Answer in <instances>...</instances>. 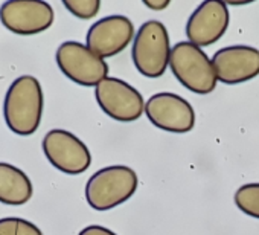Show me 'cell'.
<instances>
[{
	"mask_svg": "<svg viewBox=\"0 0 259 235\" xmlns=\"http://www.w3.org/2000/svg\"><path fill=\"white\" fill-rule=\"evenodd\" d=\"M45 98L40 81L22 75L8 87L4 101V116L8 129L19 136L34 135L41 123Z\"/></svg>",
	"mask_w": 259,
	"mask_h": 235,
	"instance_id": "1",
	"label": "cell"
},
{
	"mask_svg": "<svg viewBox=\"0 0 259 235\" xmlns=\"http://www.w3.org/2000/svg\"><path fill=\"white\" fill-rule=\"evenodd\" d=\"M138 185V174L130 167H105L89 179L85 185V200L95 211H108L135 195Z\"/></svg>",
	"mask_w": 259,
	"mask_h": 235,
	"instance_id": "2",
	"label": "cell"
},
{
	"mask_svg": "<svg viewBox=\"0 0 259 235\" xmlns=\"http://www.w3.org/2000/svg\"><path fill=\"white\" fill-rule=\"evenodd\" d=\"M169 67L174 76L191 92L207 95L217 87V75L212 60L191 42H180L171 49Z\"/></svg>",
	"mask_w": 259,
	"mask_h": 235,
	"instance_id": "3",
	"label": "cell"
},
{
	"mask_svg": "<svg viewBox=\"0 0 259 235\" xmlns=\"http://www.w3.org/2000/svg\"><path fill=\"white\" fill-rule=\"evenodd\" d=\"M132 57L141 75L159 78L169 66L171 45L168 29L162 22H145L135 35Z\"/></svg>",
	"mask_w": 259,
	"mask_h": 235,
	"instance_id": "4",
	"label": "cell"
},
{
	"mask_svg": "<svg viewBox=\"0 0 259 235\" xmlns=\"http://www.w3.org/2000/svg\"><path fill=\"white\" fill-rule=\"evenodd\" d=\"M95 96L101 110L117 123H135L145 111L141 92L120 78L107 76L95 87Z\"/></svg>",
	"mask_w": 259,
	"mask_h": 235,
	"instance_id": "5",
	"label": "cell"
},
{
	"mask_svg": "<svg viewBox=\"0 0 259 235\" xmlns=\"http://www.w3.org/2000/svg\"><path fill=\"white\" fill-rule=\"evenodd\" d=\"M60 70L73 83L84 87H96L108 75V64L78 42H64L55 54Z\"/></svg>",
	"mask_w": 259,
	"mask_h": 235,
	"instance_id": "6",
	"label": "cell"
},
{
	"mask_svg": "<svg viewBox=\"0 0 259 235\" xmlns=\"http://www.w3.org/2000/svg\"><path fill=\"white\" fill-rule=\"evenodd\" d=\"M41 145L48 161L64 174H81L92 165V154L87 145L67 130L55 129L48 132Z\"/></svg>",
	"mask_w": 259,
	"mask_h": 235,
	"instance_id": "7",
	"label": "cell"
},
{
	"mask_svg": "<svg viewBox=\"0 0 259 235\" xmlns=\"http://www.w3.org/2000/svg\"><path fill=\"white\" fill-rule=\"evenodd\" d=\"M145 114L150 123L165 132L183 135L195 127V111L180 95L171 92L156 93L145 102Z\"/></svg>",
	"mask_w": 259,
	"mask_h": 235,
	"instance_id": "8",
	"label": "cell"
},
{
	"mask_svg": "<svg viewBox=\"0 0 259 235\" xmlns=\"http://www.w3.org/2000/svg\"><path fill=\"white\" fill-rule=\"evenodd\" d=\"M55 14L43 0H8L0 7V22L17 35H35L49 29Z\"/></svg>",
	"mask_w": 259,
	"mask_h": 235,
	"instance_id": "9",
	"label": "cell"
},
{
	"mask_svg": "<svg viewBox=\"0 0 259 235\" xmlns=\"http://www.w3.org/2000/svg\"><path fill=\"white\" fill-rule=\"evenodd\" d=\"M135 40V26L125 16H108L95 22L85 35V46L101 58L122 52Z\"/></svg>",
	"mask_w": 259,
	"mask_h": 235,
	"instance_id": "10",
	"label": "cell"
},
{
	"mask_svg": "<svg viewBox=\"0 0 259 235\" xmlns=\"http://www.w3.org/2000/svg\"><path fill=\"white\" fill-rule=\"evenodd\" d=\"M229 22L230 14L224 2L206 0L191 14L186 23V37L198 48L210 46L224 35Z\"/></svg>",
	"mask_w": 259,
	"mask_h": 235,
	"instance_id": "11",
	"label": "cell"
},
{
	"mask_svg": "<svg viewBox=\"0 0 259 235\" xmlns=\"http://www.w3.org/2000/svg\"><path fill=\"white\" fill-rule=\"evenodd\" d=\"M217 80L227 86L250 81L259 75V49L251 46H227L212 57Z\"/></svg>",
	"mask_w": 259,
	"mask_h": 235,
	"instance_id": "12",
	"label": "cell"
},
{
	"mask_svg": "<svg viewBox=\"0 0 259 235\" xmlns=\"http://www.w3.org/2000/svg\"><path fill=\"white\" fill-rule=\"evenodd\" d=\"M32 194V182L23 170L0 162V203L20 206L28 203Z\"/></svg>",
	"mask_w": 259,
	"mask_h": 235,
	"instance_id": "13",
	"label": "cell"
},
{
	"mask_svg": "<svg viewBox=\"0 0 259 235\" xmlns=\"http://www.w3.org/2000/svg\"><path fill=\"white\" fill-rule=\"evenodd\" d=\"M236 208L259 220V183H245L235 192Z\"/></svg>",
	"mask_w": 259,
	"mask_h": 235,
	"instance_id": "14",
	"label": "cell"
},
{
	"mask_svg": "<svg viewBox=\"0 0 259 235\" xmlns=\"http://www.w3.org/2000/svg\"><path fill=\"white\" fill-rule=\"evenodd\" d=\"M0 235H43V232L29 220L7 217L0 218Z\"/></svg>",
	"mask_w": 259,
	"mask_h": 235,
	"instance_id": "15",
	"label": "cell"
},
{
	"mask_svg": "<svg viewBox=\"0 0 259 235\" xmlns=\"http://www.w3.org/2000/svg\"><path fill=\"white\" fill-rule=\"evenodd\" d=\"M64 8L78 19L89 20L101 10V0H63Z\"/></svg>",
	"mask_w": 259,
	"mask_h": 235,
	"instance_id": "16",
	"label": "cell"
},
{
	"mask_svg": "<svg viewBox=\"0 0 259 235\" xmlns=\"http://www.w3.org/2000/svg\"><path fill=\"white\" fill-rule=\"evenodd\" d=\"M78 235H117L116 232L104 227V226H98V224H92V226H87L84 227Z\"/></svg>",
	"mask_w": 259,
	"mask_h": 235,
	"instance_id": "17",
	"label": "cell"
},
{
	"mask_svg": "<svg viewBox=\"0 0 259 235\" xmlns=\"http://www.w3.org/2000/svg\"><path fill=\"white\" fill-rule=\"evenodd\" d=\"M144 5L153 11H162L171 5L169 0H144Z\"/></svg>",
	"mask_w": 259,
	"mask_h": 235,
	"instance_id": "18",
	"label": "cell"
}]
</instances>
